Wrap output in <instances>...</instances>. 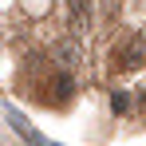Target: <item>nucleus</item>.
Here are the masks:
<instances>
[{
  "label": "nucleus",
  "instance_id": "obj_1",
  "mask_svg": "<svg viewBox=\"0 0 146 146\" xmlns=\"http://www.w3.org/2000/svg\"><path fill=\"white\" fill-rule=\"evenodd\" d=\"M115 63L126 67V71H138V67L146 63V44L138 40V36H126L119 48H115Z\"/></svg>",
  "mask_w": 146,
  "mask_h": 146
},
{
  "label": "nucleus",
  "instance_id": "obj_2",
  "mask_svg": "<svg viewBox=\"0 0 146 146\" xmlns=\"http://www.w3.org/2000/svg\"><path fill=\"white\" fill-rule=\"evenodd\" d=\"M111 103H115V115H122V111L130 107V95H115V99H111Z\"/></svg>",
  "mask_w": 146,
  "mask_h": 146
}]
</instances>
